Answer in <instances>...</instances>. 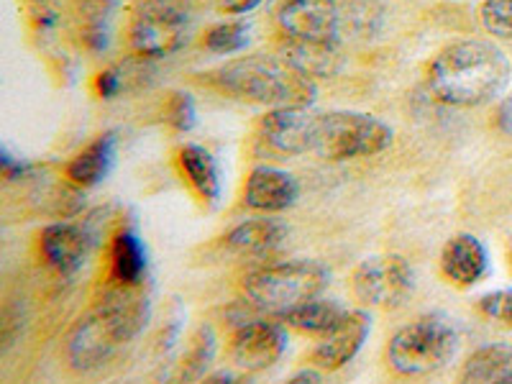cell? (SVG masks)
<instances>
[{"mask_svg": "<svg viewBox=\"0 0 512 384\" xmlns=\"http://www.w3.org/2000/svg\"><path fill=\"white\" fill-rule=\"evenodd\" d=\"M510 59L482 39L454 41L428 67V88L441 103L477 108L495 100L510 82Z\"/></svg>", "mask_w": 512, "mask_h": 384, "instance_id": "6da1fadb", "label": "cell"}, {"mask_svg": "<svg viewBox=\"0 0 512 384\" xmlns=\"http://www.w3.org/2000/svg\"><path fill=\"white\" fill-rule=\"evenodd\" d=\"M149 318L146 297H141L139 287H123L108 292L98 310L82 318L75 326L67 344V356L72 367L80 372L100 367L116 354L118 346L128 344L141 333Z\"/></svg>", "mask_w": 512, "mask_h": 384, "instance_id": "7a4b0ae2", "label": "cell"}, {"mask_svg": "<svg viewBox=\"0 0 512 384\" xmlns=\"http://www.w3.org/2000/svg\"><path fill=\"white\" fill-rule=\"evenodd\" d=\"M213 80L236 98L272 105V108L310 105L315 100L313 77L295 70L285 59L280 62L262 57L233 59L213 72Z\"/></svg>", "mask_w": 512, "mask_h": 384, "instance_id": "3957f363", "label": "cell"}, {"mask_svg": "<svg viewBox=\"0 0 512 384\" xmlns=\"http://www.w3.org/2000/svg\"><path fill=\"white\" fill-rule=\"evenodd\" d=\"M459 351V331L446 315H423L400 328L387 346V361L402 377H431Z\"/></svg>", "mask_w": 512, "mask_h": 384, "instance_id": "277c9868", "label": "cell"}, {"mask_svg": "<svg viewBox=\"0 0 512 384\" xmlns=\"http://www.w3.org/2000/svg\"><path fill=\"white\" fill-rule=\"evenodd\" d=\"M328 269L318 262H287L264 267L244 280V295L254 308L280 318L326 290Z\"/></svg>", "mask_w": 512, "mask_h": 384, "instance_id": "5b68a950", "label": "cell"}, {"mask_svg": "<svg viewBox=\"0 0 512 384\" xmlns=\"http://www.w3.org/2000/svg\"><path fill=\"white\" fill-rule=\"evenodd\" d=\"M392 128L379 118L359 111L320 113L315 154L331 162L374 157L390 149Z\"/></svg>", "mask_w": 512, "mask_h": 384, "instance_id": "8992f818", "label": "cell"}, {"mask_svg": "<svg viewBox=\"0 0 512 384\" xmlns=\"http://www.w3.org/2000/svg\"><path fill=\"white\" fill-rule=\"evenodd\" d=\"M190 0H136L131 47L139 57H167L187 39Z\"/></svg>", "mask_w": 512, "mask_h": 384, "instance_id": "52a82bcc", "label": "cell"}, {"mask_svg": "<svg viewBox=\"0 0 512 384\" xmlns=\"http://www.w3.org/2000/svg\"><path fill=\"white\" fill-rule=\"evenodd\" d=\"M354 292L377 308H397L413 292V269L397 254L372 256L356 269Z\"/></svg>", "mask_w": 512, "mask_h": 384, "instance_id": "ba28073f", "label": "cell"}, {"mask_svg": "<svg viewBox=\"0 0 512 384\" xmlns=\"http://www.w3.org/2000/svg\"><path fill=\"white\" fill-rule=\"evenodd\" d=\"M287 351V333L272 320H251L233 333L231 359L241 372H264Z\"/></svg>", "mask_w": 512, "mask_h": 384, "instance_id": "9c48e42d", "label": "cell"}, {"mask_svg": "<svg viewBox=\"0 0 512 384\" xmlns=\"http://www.w3.org/2000/svg\"><path fill=\"white\" fill-rule=\"evenodd\" d=\"M280 26L285 39L336 44L338 16L336 0H285L280 8Z\"/></svg>", "mask_w": 512, "mask_h": 384, "instance_id": "30bf717a", "label": "cell"}, {"mask_svg": "<svg viewBox=\"0 0 512 384\" xmlns=\"http://www.w3.org/2000/svg\"><path fill=\"white\" fill-rule=\"evenodd\" d=\"M320 113L310 111L308 105H285L274 108L262 121V136L274 152L305 154L315 152V134H318Z\"/></svg>", "mask_w": 512, "mask_h": 384, "instance_id": "8fae6325", "label": "cell"}, {"mask_svg": "<svg viewBox=\"0 0 512 384\" xmlns=\"http://www.w3.org/2000/svg\"><path fill=\"white\" fill-rule=\"evenodd\" d=\"M372 331V320L364 310H346V315L338 320V326L323 336L313 351V364L328 372L346 367L351 359L361 351Z\"/></svg>", "mask_w": 512, "mask_h": 384, "instance_id": "7c38bea8", "label": "cell"}, {"mask_svg": "<svg viewBox=\"0 0 512 384\" xmlns=\"http://www.w3.org/2000/svg\"><path fill=\"white\" fill-rule=\"evenodd\" d=\"M41 256L59 274H72L82 267L90 251L88 231L77 223H52L41 231Z\"/></svg>", "mask_w": 512, "mask_h": 384, "instance_id": "4fadbf2b", "label": "cell"}, {"mask_svg": "<svg viewBox=\"0 0 512 384\" xmlns=\"http://www.w3.org/2000/svg\"><path fill=\"white\" fill-rule=\"evenodd\" d=\"M300 195V185L290 172L274 167H256L246 180L244 200L259 213H282L292 208Z\"/></svg>", "mask_w": 512, "mask_h": 384, "instance_id": "5bb4252c", "label": "cell"}, {"mask_svg": "<svg viewBox=\"0 0 512 384\" xmlns=\"http://www.w3.org/2000/svg\"><path fill=\"white\" fill-rule=\"evenodd\" d=\"M489 269V256L482 241L472 233H459L448 239L441 251V272L461 287L477 285Z\"/></svg>", "mask_w": 512, "mask_h": 384, "instance_id": "9a60e30c", "label": "cell"}, {"mask_svg": "<svg viewBox=\"0 0 512 384\" xmlns=\"http://www.w3.org/2000/svg\"><path fill=\"white\" fill-rule=\"evenodd\" d=\"M285 236V223L274 221V218H254V221H244L233 228V231H228L226 246L233 254L264 256L272 254L285 241Z\"/></svg>", "mask_w": 512, "mask_h": 384, "instance_id": "2e32d148", "label": "cell"}, {"mask_svg": "<svg viewBox=\"0 0 512 384\" xmlns=\"http://www.w3.org/2000/svg\"><path fill=\"white\" fill-rule=\"evenodd\" d=\"M116 159V134H103L82 149L67 167V177L77 187H93L111 172Z\"/></svg>", "mask_w": 512, "mask_h": 384, "instance_id": "e0dca14e", "label": "cell"}, {"mask_svg": "<svg viewBox=\"0 0 512 384\" xmlns=\"http://www.w3.org/2000/svg\"><path fill=\"white\" fill-rule=\"evenodd\" d=\"M461 382L512 384V346L489 344L474 351L461 369Z\"/></svg>", "mask_w": 512, "mask_h": 384, "instance_id": "ac0fdd59", "label": "cell"}, {"mask_svg": "<svg viewBox=\"0 0 512 384\" xmlns=\"http://www.w3.org/2000/svg\"><path fill=\"white\" fill-rule=\"evenodd\" d=\"M282 59L295 70L315 77H328L338 70L336 44H315V41L287 39L282 47Z\"/></svg>", "mask_w": 512, "mask_h": 384, "instance_id": "d6986e66", "label": "cell"}, {"mask_svg": "<svg viewBox=\"0 0 512 384\" xmlns=\"http://www.w3.org/2000/svg\"><path fill=\"white\" fill-rule=\"evenodd\" d=\"M180 164L200 198L216 203L218 195H221V175H218V164L213 154L200 144H185L180 149Z\"/></svg>", "mask_w": 512, "mask_h": 384, "instance_id": "ffe728a7", "label": "cell"}, {"mask_svg": "<svg viewBox=\"0 0 512 384\" xmlns=\"http://www.w3.org/2000/svg\"><path fill=\"white\" fill-rule=\"evenodd\" d=\"M346 310L336 303V300H326V297H313L308 303L297 305V308L287 310L280 315L287 326L297 328L303 333H313V336H326L338 326V320L344 318Z\"/></svg>", "mask_w": 512, "mask_h": 384, "instance_id": "44dd1931", "label": "cell"}, {"mask_svg": "<svg viewBox=\"0 0 512 384\" xmlns=\"http://www.w3.org/2000/svg\"><path fill=\"white\" fill-rule=\"evenodd\" d=\"M113 280L123 287H139L146 274V251L134 231L116 233L111 249Z\"/></svg>", "mask_w": 512, "mask_h": 384, "instance_id": "7402d4cb", "label": "cell"}, {"mask_svg": "<svg viewBox=\"0 0 512 384\" xmlns=\"http://www.w3.org/2000/svg\"><path fill=\"white\" fill-rule=\"evenodd\" d=\"M249 44V26L246 24H221L205 34V47L216 54H233Z\"/></svg>", "mask_w": 512, "mask_h": 384, "instance_id": "603a6c76", "label": "cell"}, {"mask_svg": "<svg viewBox=\"0 0 512 384\" xmlns=\"http://www.w3.org/2000/svg\"><path fill=\"white\" fill-rule=\"evenodd\" d=\"M213 351H216V336H213V331H210L208 326L200 328L198 336H195V344H192L190 354L185 356V364H182V377L185 379L203 377L210 359H213Z\"/></svg>", "mask_w": 512, "mask_h": 384, "instance_id": "cb8c5ba5", "label": "cell"}, {"mask_svg": "<svg viewBox=\"0 0 512 384\" xmlns=\"http://www.w3.org/2000/svg\"><path fill=\"white\" fill-rule=\"evenodd\" d=\"M482 24L497 39L512 41V0H484Z\"/></svg>", "mask_w": 512, "mask_h": 384, "instance_id": "d4e9b609", "label": "cell"}, {"mask_svg": "<svg viewBox=\"0 0 512 384\" xmlns=\"http://www.w3.org/2000/svg\"><path fill=\"white\" fill-rule=\"evenodd\" d=\"M167 121L177 128V131H190L195 126V103L187 93H175L169 98L167 105Z\"/></svg>", "mask_w": 512, "mask_h": 384, "instance_id": "484cf974", "label": "cell"}, {"mask_svg": "<svg viewBox=\"0 0 512 384\" xmlns=\"http://www.w3.org/2000/svg\"><path fill=\"white\" fill-rule=\"evenodd\" d=\"M479 310L489 318L502 320V323H510L512 326V290H497L489 292L479 300Z\"/></svg>", "mask_w": 512, "mask_h": 384, "instance_id": "4316f807", "label": "cell"}, {"mask_svg": "<svg viewBox=\"0 0 512 384\" xmlns=\"http://www.w3.org/2000/svg\"><path fill=\"white\" fill-rule=\"evenodd\" d=\"M113 6H116V0H77V8L85 16L88 26H105Z\"/></svg>", "mask_w": 512, "mask_h": 384, "instance_id": "83f0119b", "label": "cell"}, {"mask_svg": "<svg viewBox=\"0 0 512 384\" xmlns=\"http://www.w3.org/2000/svg\"><path fill=\"white\" fill-rule=\"evenodd\" d=\"M497 128H500L502 134L510 136L512 139V95H507L500 105H497Z\"/></svg>", "mask_w": 512, "mask_h": 384, "instance_id": "f1b7e54d", "label": "cell"}, {"mask_svg": "<svg viewBox=\"0 0 512 384\" xmlns=\"http://www.w3.org/2000/svg\"><path fill=\"white\" fill-rule=\"evenodd\" d=\"M0 162H3V175H6V180H16V177H21L26 172V164L16 162V159H13L6 149H3V157H0Z\"/></svg>", "mask_w": 512, "mask_h": 384, "instance_id": "f546056e", "label": "cell"}, {"mask_svg": "<svg viewBox=\"0 0 512 384\" xmlns=\"http://www.w3.org/2000/svg\"><path fill=\"white\" fill-rule=\"evenodd\" d=\"M262 0H221V8L226 13H249L259 6Z\"/></svg>", "mask_w": 512, "mask_h": 384, "instance_id": "4dcf8cb0", "label": "cell"}, {"mask_svg": "<svg viewBox=\"0 0 512 384\" xmlns=\"http://www.w3.org/2000/svg\"><path fill=\"white\" fill-rule=\"evenodd\" d=\"M290 382H320V374L318 372H300L290 379Z\"/></svg>", "mask_w": 512, "mask_h": 384, "instance_id": "1f68e13d", "label": "cell"}, {"mask_svg": "<svg viewBox=\"0 0 512 384\" xmlns=\"http://www.w3.org/2000/svg\"><path fill=\"white\" fill-rule=\"evenodd\" d=\"M510 262H512V254H510Z\"/></svg>", "mask_w": 512, "mask_h": 384, "instance_id": "d6a6232c", "label": "cell"}]
</instances>
